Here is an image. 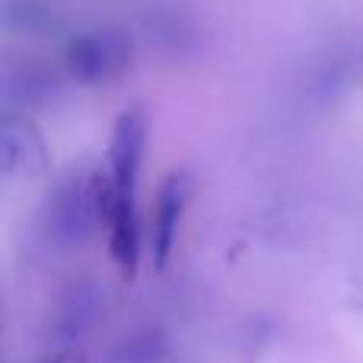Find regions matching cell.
I'll use <instances>...</instances> for the list:
<instances>
[{
	"instance_id": "1",
	"label": "cell",
	"mask_w": 363,
	"mask_h": 363,
	"mask_svg": "<svg viewBox=\"0 0 363 363\" xmlns=\"http://www.w3.org/2000/svg\"><path fill=\"white\" fill-rule=\"evenodd\" d=\"M106 198L108 185H99V179L86 172L57 179L42 207V230L48 242H55L57 249L83 245L96 226L106 223Z\"/></svg>"
},
{
	"instance_id": "5",
	"label": "cell",
	"mask_w": 363,
	"mask_h": 363,
	"mask_svg": "<svg viewBox=\"0 0 363 363\" xmlns=\"http://www.w3.org/2000/svg\"><path fill=\"white\" fill-rule=\"evenodd\" d=\"M106 226H108V252L125 274H134L140 264V220L134 211V194H121L108 182L106 198Z\"/></svg>"
},
{
	"instance_id": "6",
	"label": "cell",
	"mask_w": 363,
	"mask_h": 363,
	"mask_svg": "<svg viewBox=\"0 0 363 363\" xmlns=\"http://www.w3.org/2000/svg\"><path fill=\"white\" fill-rule=\"evenodd\" d=\"M0 153H4V172L6 179H16L23 172H32L42 163V138L29 125V118H23L19 112L4 115V134H0Z\"/></svg>"
},
{
	"instance_id": "3",
	"label": "cell",
	"mask_w": 363,
	"mask_h": 363,
	"mask_svg": "<svg viewBox=\"0 0 363 363\" xmlns=\"http://www.w3.org/2000/svg\"><path fill=\"white\" fill-rule=\"evenodd\" d=\"M147 115L144 108H125L115 118L112 140H108V172H112V188L121 194H134L147 150Z\"/></svg>"
},
{
	"instance_id": "7",
	"label": "cell",
	"mask_w": 363,
	"mask_h": 363,
	"mask_svg": "<svg viewBox=\"0 0 363 363\" xmlns=\"http://www.w3.org/2000/svg\"><path fill=\"white\" fill-rule=\"evenodd\" d=\"M194 16H188L179 4H169L163 10L153 13V23H150V32L166 45V48H185V45L194 42Z\"/></svg>"
},
{
	"instance_id": "4",
	"label": "cell",
	"mask_w": 363,
	"mask_h": 363,
	"mask_svg": "<svg viewBox=\"0 0 363 363\" xmlns=\"http://www.w3.org/2000/svg\"><path fill=\"white\" fill-rule=\"evenodd\" d=\"M194 198V179L188 176L185 169H176L166 176V182L160 185L157 201H153V223H150V239H153V255L163 264L169 258L172 245H176V236L182 230V220H185V211Z\"/></svg>"
},
{
	"instance_id": "2",
	"label": "cell",
	"mask_w": 363,
	"mask_h": 363,
	"mask_svg": "<svg viewBox=\"0 0 363 363\" xmlns=\"http://www.w3.org/2000/svg\"><path fill=\"white\" fill-rule=\"evenodd\" d=\"M134 64V42L115 26L89 29L70 38L64 51V70L80 86H102L125 77Z\"/></svg>"
}]
</instances>
